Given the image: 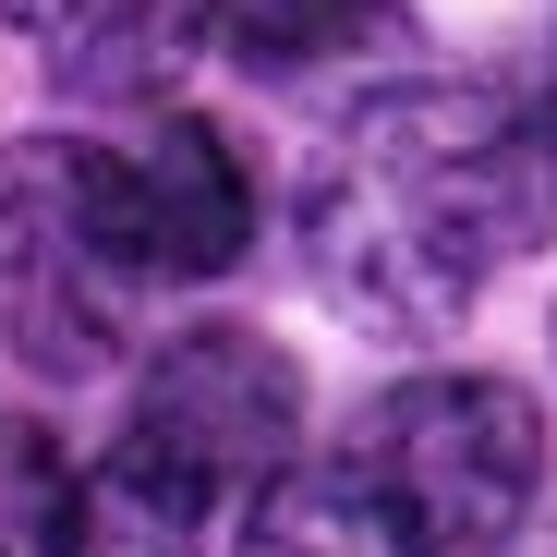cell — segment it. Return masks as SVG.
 Returning a JSON list of instances; mask_svg holds the SVG:
<instances>
[{
  "label": "cell",
  "instance_id": "obj_1",
  "mask_svg": "<svg viewBox=\"0 0 557 557\" xmlns=\"http://www.w3.org/2000/svg\"><path fill=\"white\" fill-rule=\"evenodd\" d=\"M557 231V122L521 85L388 73L304 170V278L363 339H448Z\"/></svg>",
  "mask_w": 557,
  "mask_h": 557
},
{
  "label": "cell",
  "instance_id": "obj_6",
  "mask_svg": "<svg viewBox=\"0 0 557 557\" xmlns=\"http://www.w3.org/2000/svg\"><path fill=\"white\" fill-rule=\"evenodd\" d=\"M0 25L37 49L61 98L146 110L195 73V49H219V0H0Z\"/></svg>",
  "mask_w": 557,
  "mask_h": 557
},
{
  "label": "cell",
  "instance_id": "obj_9",
  "mask_svg": "<svg viewBox=\"0 0 557 557\" xmlns=\"http://www.w3.org/2000/svg\"><path fill=\"white\" fill-rule=\"evenodd\" d=\"M231 557H424V545L388 521V497L351 460H278L243 497V545Z\"/></svg>",
  "mask_w": 557,
  "mask_h": 557
},
{
  "label": "cell",
  "instance_id": "obj_8",
  "mask_svg": "<svg viewBox=\"0 0 557 557\" xmlns=\"http://www.w3.org/2000/svg\"><path fill=\"white\" fill-rule=\"evenodd\" d=\"M207 521H219L207 485H182L158 448L110 436V448L49 497V557H207Z\"/></svg>",
  "mask_w": 557,
  "mask_h": 557
},
{
  "label": "cell",
  "instance_id": "obj_4",
  "mask_svg": "<svg viewBox=\"0 0 557 557\" xmlns=\"http://www.w3.org/2000/svg\"><path fill=\"white\" fill-rule=\"evenodd\" d=\"M134 448H158L182 485L255 497L278 460L304 448V363L267 327H182L146 376H134Z\"/></svg>",
  "mask_w": 557,
  "mask_h": 557
},
{
  "label": "cell",
  "instance_id": "obj_2",
  "mask_svg": "<svg viewBox=\"0 0 557 557\" xmlns=\"http://www.w3.org/2000/svg\"><path fill=\"white\" fill-rule=\"evenodd\" d=\"M339 460L388 497V521L424 557H497L545 497V412L509 376L436 363V376H400L388 400H363Z\"/></svg>",
  "mask_w": 557,
  "mask_h": 557
},
{
  "label": "cell",
  "instance_id": "obj_7",
  "mask_svg": "<svg viewBox=\"0 0 557 557\" xmlns=\"http://www.w3.org/2000/svg\"><path fill=\"white\" fill-rule=\"evenodd\" d=\"M219 49L255 85H388L412 61L400 0H219Z\"/></svg>",
  "mask_w": 557,
  "mask_h": 557
},
{
  "label": "cell",
  "instance_id": "obj_3",
  "mask_svg": "<svg viewBox=\"0 0 557 557\" xmlns=\"http://www.w3.org/2000/svg\"><path fill=\"white\" fill-rule=\"evenodd\" d=\"M61 170H73L85 243L110 255V278L134 304L146 292H207V278H231L243 243H255V170L195 110L146 98L110 134H61Z\"/></svg>",
  "mask_w": 557,
  "mask_h": 557
},
{
  "label": "cell",
  "instance_id": "obj_5",
  "mask_svg": "<svg viewBox=\"0 0 557 557\" xmlns=\"http://www.w3.org/2000/svg\"><path fill=\"white\" fill-rule=\"evenodd\" d=\"M122 315H134V292L110 278V255L85 243L61 134L13 146L0 158V327L25 339L37 376H98L122 351Z\"/></svg>",
  "mask_w": 557,
  "mask_h": 557
}]
</instances>
